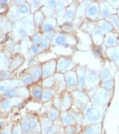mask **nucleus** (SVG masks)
<instances>
[{
    "label": "nucleus",
    "instance_id": "24",
    "mask_svg": "<svg viewBox=\"0 0 119 134\" xmlns=\"http://www.w3.org/2000/svg\"><path fill=\"white\" fill-rule=\"evenodd\" d=\"M32 50H33V52H34V53H37V52H39V49L37 47H34L33 48Z\"/></svg>",
    "mask_w": 119,
    "mask_h": 134
},
{
    "label": "nucleus",
    "instance_id": "2",
    "mask_svg": "<svg viewBox=\"0 0 119 134\" xmlns=\"http://www.w3.org/2000/svg\"><path fill=\"white\" fill-rule=\"evenodd\" d=\"M27 110L30 121V127L31 134L33 133H41V128L40 124L39 115Z\"/></svg>",
    "mask_w": 119,
    "mask_h": 134
},
{
    "label": "nucleus",
    "instance_id": "27",
    "mask_svg": "<svg viewBox=\"0 0 119 134\" xmlns=\"http://www.w3.org/2000/svg\"><path fill=\"white\" fill-rule=\"evenodd\" d=\"M42 134V133H33L32 134Z\"/></svg>",
    "mask_w": 119,
    "mask_h": 134
},
{
    "label": "nucleus",
    "instance_id": "20",
    "mask_svg": "<svg viewBox=\"0 0 119 134\" xmlns=\"http://www.w3.org/2000/svg\"><path fill=\"white\" fill-rule=\"evenodd\" d=\"M18 33L20 34V35H24L25 34V31L24 29L21 28H20L19 30H18Z\"/></svg>",
    "mask_w": 119,
    "mask_h": 134
},
{
    "label": "nucleus",
    "instance_id": "16",
    "mask_svg": "<svg viewBox=\"0 0 119 134\" xmlns=\"http://www.w3.org/2000/svg\"><path fill=\"white\" fill-rule=\"evenodd\" d=\"M33 76L36 79H39L40 77V76H41V73L39 70H35L33 73Z\"/></svg>",
    "mask_w": 119,
    "mask_h": 134
},
{
    "label": "nucleus",
    "instance_id": "17",
    "mask_svg": "<svg viewBox=\"0 0 119 134\" xmlns=\"http://www.w3.org/2000/svg\"><path fill=\"white\" fill-rule=\"evenodd\" d=\"M40 37L39 35H36L33 38V42L35 43H38L40 40Z\"/></svg>",
    "mask_w": 119,
    "mask_h": 134
},
{
    "label": "nucleus",
    "instance_id": "1",
    "mask_svg": "<svg viewBox=\"0 0 119 134\" xmlns=\"http://www.w3.org/2000/svg\"><path fill=\"white\" fill-rule=\"evenodd\" d=\"M104 113H101L99 109L91 108L85 109V119L83 121H86V122H89V123L93 124H98L99 119H102V114Z\"/></svg>",
    "mask_w": 119,
    "mask_h": 134
},
{
    "label": "nucleus",
    "instance_id": "7",
    "mask_svg": "<svg viewBox=\"0 0 119 134\" xmlns=\"http://www.w3.org/2000/svg\"><path fill=\"white\" fill-rule=\"evenodd\" d=\"M100 125L99 124H95V126H94L95 124H92L91 126H87L84 130V134H99L100 132V131H98V129L101 128V126H99Z\"/></svg>",
    "mask_w": 119,
    "mask_h": 134
},
{
    "label": "nucleus",
    "instance_id": "26",
    "mask_svg": "<svg viewBox=\"0 0 119 134\" xmlns=\"http://www.w3.org/2000/svg\"><path fill=\"white\" fill-rule=\"evenodd\" d=\"M53 2H52V1H51V2H49V5H52L53 4Z\"/></svg>",
    "mask_w": 119,
    "mask_h": 134
},
{
    "label": "nucleus",
    "instance_id": "12",
    "mask_svg": "<svg viewBox=\"0 0 119 134\" xmlns=\"http://www.w3.org/2000/svg\"><path fill=\"white\" fill-rule=\"evenodd\" d=\"M32 96L34 97L35 99L37 100H40L41 99L43 91L41 88H34L32 90Z\"/></svg>",
    "mask_w": 119,
    "mask_h": 134
},
{
    "label": "nucleus",
    "instance_id": "19",
    "mask_svg": "<svg viewBox=\"0 0 119 134\" xmlns=\"http://www.w3.org/2000/svg\"><path fill=\"white\" fill-rule=\"evenodd\" d=\"M31 81H32V79L30 76H28L27 77H26L24 80L25 82L26 83V84L30 83L31 82Z\"/></svg>",
    "mask_w": 119,
    "mask_h": 134
},
{
    "label": "nucleus",
    "instance_id": "25",
    "mask_svg": "<svg viewBox=\"0 0 119 134\" xmlns=\"http://www.w3.org/2000/svg\"><path fill=\"white\" fill-rule=\"evenodd\" d=\"M63 38L61 37H59L57 39V42L59 43H62Z\"/></svg>",
    "mask_w": 119,
    "mask_h": 134
},
{
    "label": "nucleus",
    "instance_id": "6",
    "mask_svg": "<svg viewBox=\"0 0 119 134\" xmlns=\"http://www.w3.org/2000/svg\"><path fill=\"white\" fill-rule=\"evenodd\" d=\"M45 113L46 115L51 120L54 122L58 119L60 116V111L54 107L52 108H45Z\"/></svg>",
    "mask_w": 119,
    "mask_h": 134
},
{
    "label": "nucleus",
    "instance_id": "15",
    "mask_svg": "<svg viewBox=\"0 0 119 134\" xmlns=\"http://www.w3.org/2000/svg\"><path fill=\"white\" fill-rule=\"evenodd\" d=\"M20 11L22 13H26L28 12V8L27 6L26 5H23L21 6V7L20 8Z\"/></svg>",
    "mask_w": 119,
    "mask_h": 134
},
{
    "label": "nucleus",
    "instance_id": "9",
    "mask_svg": "<svg viewBox=\"0 0 119 134\" xmlns=\"http://www.w3.org/2000/svg\"><path fill=\"white\" fill-rule=\"evenodd\" d=\"M13 122L10 121L3 128L0 130V134H12Z\"/></svg>",
    "mask_w": 119,
    "mask_h": 134
},
{
    "label": "nucleus",
    "instance_id": "8",
    "mask_svg": "<svg viewBox=\"0 0 119 134\" xmlns=\"http://www.w3.org/2000/svg\"><path fill=\"white\" fill-rule=\"evenodd\" d=\"M12 134H23L20 120L13 122Z\"/></svg>",
    "mask_w": 119,
    "mask_h": 134
},
{
    "label": "nucleus",
    "instance_id": "22",
    "mask_svg": "<svg viewBox=\"0 0 119 134\" xmlns=\"http://www.w3.org/2000/svg\"><path fill=\"white\" fill-rule=\"evenodd\" d=\"M6 89V87L5 86L3 85H0V93L5 91Z\"/></svg>",
    "mask_w": 119,
    "mask_h": 134
},
{
    "label": "nucleus",
    "instance_id": "21",
    "mask_svg": "<svg viewBox=\"0 0 119 134\" xmlns=\"http://www.w3.org/2000/svg\"><path fill=\"white\" fill-rule=\"evenodd\" d=\"M47 43L45 40H43V41L40 43V45L42 47H46L47 46Z\"/></svg>",
    "mask_w": 119,
    "mask_h": 134
},
{
    "label": "nucleus",
    "instance_id": "13",
    "mask_svg": "<svg viewBox=\"0 0 119 134\" xmlns=\"http://www.w3.org/2000/svg\"><path fill=\"white\" fill-rule=\"evenodd\" d=\"M10 121H8L7 118L4 116H0V130L8 124Z\"/></svg>",
    "mask_w": 119,
    "mask_h": 134
},
{
    "label": "nucleus",
    "instance_id": "18",
    "mask_svg": "<svg viewBox=\"0 0 119 134\" xmlns=\"http://www.w3.org/2000/svg\"><path fill=\"white\" fill-rule=\"evenodd\" d=\"M52 26L51 24H47L44 26V30L46 31H49L52 30Z\"/></svg>",
    "mask_w": 119,
    "mask_h": 134
},
{
    "label": "nucleus",
    "instance_id": "3",
    "mask_svg": "<svg viewBox=\"0 0 119 134\" xmlns=\"http://www.w3.org/2000/svg\"><path fill=\"white\" fill-rule=\"evenodd\" d=\"M39 119L41 128L42 134H47L51 127L53 124V121L47 117L45 115H40Z\"/></svg>",
    "mask_w": 119,
    "mask_h": 134
},
{
    "label": "nucleus",
    "instance_id": "4",
    "mask_svg": "<svg viewBox=\"0 0 119 134\" xmlns=\"http://www.w3.org/2000/svg\"><path fill=\"white\" fill-rule=\"evenodd\" d=\"M59 119H61L63 126L66 127L69 125L75 124V120L68 110L60 111Z\"/></svg>",
    "mask_w": 119,
    "mask_h": 134
},
{
    "label": "nucleus",
    "instance_id": "10",
    "mask_svg": "<svg viewBox=\"0 0 119 134\" xmlns=\"http://www.w3.org/2000/svg\"><path fill=\"white\" fill-rule=\"evenodd\" d=\"M61 128L62 127L61 125L54 123L50 128L47 134H56L61 131Z\"/></svg>",
    "mask_w": 119,
    "mask_h": 134
},
{
    "label": "nucleus",
    "instance_id": "11",
    "mask_svg": "<svg viewBox=\"0 0 119 134\" xmlns=\"http://www.w3.org/2000/svg\"><path fill=\"white\" fill-rule=\"evenodd\" d=\"M75 125V124H74ZM74 125H69L64 127V131L65 134H75L76 133L77 128H75Z\"/></svg>",
    "mask_w": 119,
    "mask_h": 134
},
{
    "label": "nucleus",
    "instance_id": "14",
    "mask_svg": "<svg viewBox=\"0 0 119 134\" xmlns=\"http://www.w3.org/2000/svg\"><path fill=\"white\" fill-rule=\"evenodd\" d=\"M52 92L50 91L46 92L44 95H43V100L46 101V100H50L52 98Z\"/></svg>",
    "mask_w": 119,
    "mask_h": 134
},
{
    "label": "nucleus",
    "instance_id": "5",
    "mask_svg": "<svg viewBox=\"0 0 119 134\" xmlns=\"http://www.w3.org/2000/svg\"><path fill=\"white\" fill-rule=\"evenodd\" d=\"M23 134H31L30 127V121L28 112L21 117L20 120Z\"/></svg>",
    "mask_w": 119,
    "mask_h": 134
},
{
    "label": "nucleus",
    "instance_id": "23",
    "mask_svg": "<svg viewBox=\"0 0 119 134\" xmlns=\"http://www.w3.org/2000/svg\"><path fill=\"white\" fill-rule=\"evenodd\" d=\"M49 74H50V71L48 70V69H45V70L44 71V74L45 76L49 75Z\"/></svg>",
    "mask_w": 119,
    "mask_h": 134
}]
</instances>
